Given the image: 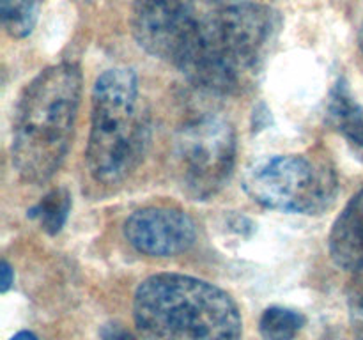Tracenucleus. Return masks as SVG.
<instances>
[{
	"label": "nucleus",
	"mask_w": 363,
	"mask_h": 340,
	"mask_svg": "<svg viewBox=\"0 0 363 340\" xmlns=\"http://www.w3.org/2000/svg\"><path fill=\"white\" fill-rule=\"evenodd\" d=\"M236 133L222 117L204 115L188 123L176 138V169L184 193L208 200L229 183L236 165Z\"/></svg>",
	"instance_id": "6"
},
{
	"label": "nucleus",
	"mask_w": 363,
	"mask_h": 340,
	"mask_svg": "<svg viewBox=\"0 0 363 340\" xmlns=\"http://www.w3.org/2000/svg\"><path fill=\"white\" fill-rule=\"evenodd\" d=\"M82 84L80 67L62 62L41 71L21 94L11 158L25 183H46L62 165L80 108Z\"/></svg>",
	"instance_id": "2"
},
{
	"label": "nucleus",
	"mask_w": 363,
	"mask_h": 340,
	"mask_svg": "<svg viewBox=\"0 0 363 340\" xmlns=\"http://www.w3.org/2000/svg\"><path fill=\"white\" fill-rule=\"evenodd\" d=\"M71 211V193L66 188H55L48 191L34 208L28 211V216L38 220L41 229L50 236H55L62 230Z\"/></svg>",
	"instance_id": "11"
},
{
	"label": "nucleus",
	"mask_w": 363,
	"mask_h": 340,
	"mask_svg": "<svg viewBox=\"0 0 363 340\" xmlns=\"http://www.w3.org/2000/svg\"><path fill=\"white\" fill-rule=\"evenodd\" d=\"M248 197L268 209L296 215H321L339 191L335 170L325 159L279 154L252 163L243 176Z\"/></svg>",
	"instance_id": "5"
},
{
	"label": "nucleus",
	"mask_w": 363,
	"mask_h": 340,
	"mask_svg": "<svg viewBox=\"0 0 363 340\" xmlns=\"http://www.w3.org/2000/svg\"><path fill=\"white\" fill-rule=\"evenodd\" d=\"M151 123L138 91L137 74L126 67L106 69L92 89L87 169L101 184H119L144 159Z\"/></svg>",
	"instance_id": "4"
},
{
	"label": "nucleus",
	"mask_w": 363,
	"mask_h": 340,
	"mask_svg": "<svg viewBox=\"0 0 363 340\" xmlns=\"http://www.w3.org/2000/svg\"><path fill=\"white\" fill-rule=\"evenodd\" d=\"M328 248L339 268L353 273L363 269V188L333 223Z\"/></svg>",
	"instance_id": "9"
},
{
	"label": "nucleus",
	"mask_w": 363,
	"mask_h": 340,
	"mask_svg": "<svg viewBox=\"0 0 363 340\" xmlns=\"http://www.w3.org/2000/svg\"><path fill=\"white\" fill-rule=\"evenodd\" d=\"M41 0H0V16L7 34L23 39L32 34L39 18Z\"/></svg>",
	"instance_id": "12"
},
{
	"label": "nucleus",
	"mask_w": 363,
	"mask_h": 340,
	"mask_svg": "<svg viewBox=\"0 0 363 340\" xmlns=\"http://www.w3.org/2000/svg\"><path fill=\"white\" fill-rule=\"evenodd\" d=\"M11 340H39V339L32 332H20L16 333Z\"/></svg>",
	"instance_id": "17"
},
{
	"label": "nucleus",
	"mask_w": 363,
	"mask_h": 340,
	"mask_svg": "<svg viewBox=\"0 0 363 340\" xmlns=\"http://www.w3.org/2000/svg\"><path fill=\"white\" fill-rule=\"evenodd\" d=\"M215 4V0H135L131 30L149 55L177 67Z\"/></svg>",
	"instance_id": "7"
},
{
	"label": "nucleus",
	"mask_w": 363,
	"mask_h": 340,
	"mask_svg": "<svg viewBox=\"0 0 363 340\" xmlns=\"http://www.w3.org/2000/svg\"><path fill=\"white\" fill-rule=\"evenodd\" d=\"M0 276H2V280H0V290H2V293H7L9 287L13 285L14 280V271L7 261H2V264H0Z\"/></svg>",
	"instance_id": "16"
},
{
	"label": "nucleus",
	"mask_w": 363,
	"mask_h": 340,
	"mask_svg": "<svg viewBox=\"0 0 363 340\" xmlns=\"http://www.w3.org/2000/svg\"><path fill=\"white\" fill-rule=\"evenodd\" d=\"M101 339L103 340H137V336L130 332L124 329L119 324H106L101 329Z\"/></svg>",
	"instance_id": "15"
},
{
	"label": "nucleus",
	"mask_w": 363,
	"mask_h": 340,
	"mask_svg": "<svg viewBox=\"0 0 363 340\" xmlns=\"http://www.w3.org/2000/svg\"><path fill=\"white\" fill-rule=\"evenodd\" d=\"M280 28V14L262 4L215 7L177 67L195 87L241 94L257 80Z\"/></svg>",
	"instance_id": "1"
},
{
	"label": "nucleus",
	"mask_w": 363,
	"mask_h": 340,
	"mask_svg": "<svg viewBox=\"0 0 363 340\" xmlns=\"http://www.w3.org/2000/svg\"><path fill=\"white\" fill-rule=\"evenodd\" d=\"M133 317L142 340H241L240 308L220 287L179 273L138 285Z\"/></svg>",
	"instance_id": "3"
},
{
	"label": "nucleus",
	"mask_w": 363,
	"mask_h": 340,
	"mask_svg": "<svg viewBox=\"0 0 363 340\" xmlns=\"http://www.w3.org/2000/svg\"><path fill=\"white\" fill-rule=\"evenodd\" d=\"M305 317L296 310L284 307H272L264 310L259 321L262 340H294L303 328Z\"/></svg>",
	"instance_id": "13"
},
{
	"label": "nucleus",
	"mask_w": 363,
	"mask_h": 340,
	"mask_svg": "<svg viewBox=\"0 0 363 340\" xmlns=\"http://www.w3.org/2000/svg\"><path fill=\"white\" fill-rule=\"evenodd\" d=\"M347 308L354 339L363 340V269L354 273L347 287Z\"/></svg>",
	"instance_id": "14"
},
{
	"label": "nucleus",
	"mask_w": 363,
	"mask_h": 340,
	"mask_svg": "<svg viewBox=\"0 0 363 340\" xmlns=\"http://www.w3.org/2000/svg\"><path fill=\"white\" fill-rule=\"evenodd\" d=\"M360 48H362V52H363V27H362V32H360Z\"/></svg>",
	"instance_id": "19"
},
{
	"label": "nucleus",
	"mask_w": 363,
	"mask_h": 340,
	"mask_svg": "<svg viewBox=\"0 0 363 340\" xmlns=\"http://www.w3.org/2000/svg\"><path fill=\"white\" fill-rule=\"evenodd\" d=\"M216 4H222V6H234V4H245L252 2V0H215Z\"/></svg>",
	"instance_id": "18"
},
{
	"label": "nucleus",
	"mask_w": 363,
	"mask_h": 340,
	"mask_svg": "<svg viewBox=\"0 0 363 340\" xmlns=\"http://www.w3.org/2000/svg\"><path fill=\"white\" fill-rule=\"evenodd\" d=\"M124 237L137 251L172 257L195 243L197 230L186 212L174 208H144L124 222Z\"/></svg>",
	"instance_id": "8"
},
{
	"label": "nucleus",
	"mask_w": 363,
	"mask_h": 340,
	"mask_svg": "<svg viewBox=\"0 0 363 340\" xmlns=\"http://www.w3.org/2000/svg\"><path fill=\"white\" fill-rule=\"evenodd\" d=\"M328 117L346 140L363 147V106L353 98L344 80L337 81L330 92Z\"/></svg>",
	"instance_id": "10"
}]
</instances>
